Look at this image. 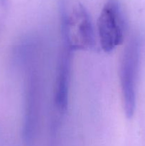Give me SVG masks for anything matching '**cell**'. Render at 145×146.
Here are the masks:
<instances>
[{
  "label": "cell",
  "instance_id": "6",
  "mask_svg": "<svg viewBox=\"0 0 145 146\" xmlns=\"http://www.w3.org/2000/svg\"><path fill=\"white\" fill-rule=\"evenodd\" d=\"M7 0H0V2H1V4L4 6L7 4Z\"/></svg>",
  "mask_w": 145,
  "mask_h": 146
},
{
  "label": "cell",
  "instance_id": "2",
  "mask_svg": "<svg viewBox=\"0 0 145 146\" xmlns=\"http://www.w3.org/2000/svg\"><path fill=\"white\" fill-rule=\"evenodd\" d=\"M141 54L142 39L138 34H134L124 49L119 66V81L123 106L127 118L133 116L136 108V85Z\"/></svg>",
  "mask_w": 145,
  "mask_h": 146
},
{
  "label": "cell",
  "instance_id": "1",
  "mask_svg": "<svg viewBox=\"0 0 145 146\" xmlns=\"http://www.w3.org/2000/svg\"><path fill=\"white\" fill-rule=\"evenodd\" d=\"M61 28L64 46L75 51L89 50L95 45L93 26L88 10L80 3L68 6L61 1Z\"/></svg>",
  "mask_w": 145,
  "mask_h": 146
},
{
  "label": "cell",
  "instance_id": "5",
  "mask_svg": "<svg viewBox=\"0 0 145 146\" xmlns=\"http://www.w3.org/2000/svg\"><path fill=\"white\" fill-rule=\"evenodd\" d=\"M72 53L71 50L63 46L58 56L54 89V103L60 113H65L68 107Z\"/></svg>",
  "mask_w": 145,
  "mask_h": 146
},
{
  "label": "cell",
  "instance_id": "4",
  "mask_svg": "<svg viewBox=\"0 0 145 146\" xmlns=\"http://www.w3.org/2000/svg\"><path fill=\"white\" fill-rule=\"evenodd\" d=\"M37 74L32 71L29 74L26 89L25 118H24L23 137L26 143L31 146L36 133L38 126V82Z\"/></svg>",
  "mask_w": 145,
  "mask_h": 146
},
{
  "label": "cell",
  "instance_id": "3",
  "mask_svg": "<svg viewBox=\"0 0 145 146\" xmlns=\"http://www.w3.org/2000/svg\"><path fill=\"white\" fill-rule=\"evenodd\" d=\"M127 31V18L119 0H107L98 20L100 43L105 52H111L124 41Z\"/></svg>",
  "mask_w": 145,
  "mask_h": 146
}]
</instances>
